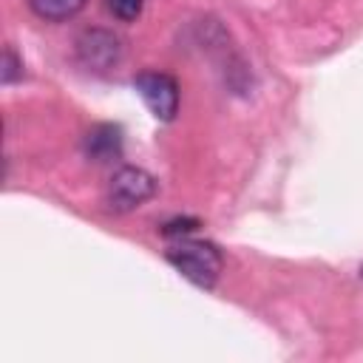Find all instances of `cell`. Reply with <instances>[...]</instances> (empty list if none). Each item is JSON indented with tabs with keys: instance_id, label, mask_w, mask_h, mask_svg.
Here are the masks:
<instances>
[{
	"instance_id": "3",
	"label": "cell",
	"mask_w": 363,
	"mask_h": 363,
	"mask_svg": "<svg viewBox=\"0 0 363 363\" xmlns=\"http://www.w3.org/2000/svg\"><path fill=\"white\" fill-rule=\"evenodd\" d=\"M133 88L162 122H170L179 111V82L164 71H142L133 77Z\"/></svg>"
},
{
	"instance_id": "9",
	"label": "cell",
	"mask_w": 363,
	"mask_h": 363,
	"mask_svg": "<svg viewBox=\"0 0 363 363\" xmlns=\"http://www.w3.org/2000/svg\"><path fill=\"white\" fill-rule=\"evenodd\" d=\"M196 230H199V221L196 218H173V221H167L162 227V235H167V238H184V235H190Z\"/></svg>"
},
{
	"instance_id": "10",
	"label": "cell",
	"mask_w": 363,
	"mask_h": 363,
	"mask_svg": "<svg viewBox=\"0 0 363 363\" xmlns=\"http://www.w3.org/2000/svg\"><path fill=\"white\" fill-rule=\"evenodd\" d=\"M360 275H363V267H360Z\"/></svg>"
},
{
	"instance_id": "6",
	"label": "cell",
	"mask_w": 363,
	"mask_h": 363,
	"mask_svg": "<svg viewBox=\"0 0 363 363\" xmlns=\"http://www.w3.org/2000/svg\"><path fill=\"white\" fill-rule=\"evenodd\" d=\"M26 3H28V9H31L37 17L54 20V23L79 14L82 6H85V0H26Z\"/></svg>"
},
{
	"instance_id": "2",
	"label": "cell",
	"mask_w": 363,
	"mask_h": 363,
	"mask_svg": "<svg viewBox=\"0 0 363 363\" xmlns=\"http://www.w3.org/2000/svg\"><path fill=\"white\" fill-rule=\"evenodd\" d=\"M153 193H156V179L150 173H145L142 167H119L108 182L105 201L113 213H128L145 204Z\"/></svg>"
},
{
	"instance_id": "4",
	"label": "cell",
	"mask_w": 363,
	"mask_h": 363,
	"mask_svg": "<svg viewBox=\"0 0 363 363\" xmlns=\"http://www.w3.org/2000/svg\"><path fill=\"white\" fill-rule=\"evenodd\" d=\"M82 150L91 162H113L122 156V128L119 125H111V122H102V125H94L85 139H82Z\"/></svg>"
},
{
	"instance_id": "7",
	"label": "cell",
	"mask_w": 363,
	"mask_h": 363,
	"mask_svg": "<svg viewBox=\"0 0 363 363\" xmlns=\"http://www.w3.org/2000/svg\"><path fill=\"white\" fill-rule=\"evenodd\" d=\"M20 77H23V60L14 54L11 45H6L3 48V71H0V79H3V85H11Z\"/></svg>"
},
{
	"instance_id": "5",
	"label": "cell",
	"mask_w": 363,
	"mask_h": 363,
	"mask_svg": "<svg viewBox=\"0 0 363 363\" xmlns=\"http://www.w3.org/2000/svg\"><path fill=\"white\" fill-rule=\"evenodd\" d=\"M79 57L91 68H111L119 60V40L108 31H85L77 43Z\"/></svg>"
},
{
	"instance_id": "8",
	"label": "cell",
	"mask_w": 363,
	"mask_h": 363,
	"mask_svg": "<svg viewBox=\"0 0 363 363\" xmlns=\"http://www.w3.org/2000/svg\"><path fill=\"white\" fill-rule=\"evenodd\" d=\"M105 3H108L111 14L125 20V23H130V20H136L142 14V0H105Z\"/></svg>"
},
{
	"instance_id": "1",
	"label": "cell",
	"mask_w": 363,
	"mask_h": 363,
	"mask_svg": "<svg viewBox=\"0 0 363 363\" xmlns=\"http://www.w3.org/2000/svg\"><path fill=\"white\" fill-rule=\"evenodd\" d=\"M164 258H167V264H173L176 272H182L187 281H193L201 289H213L221 275V267H224V258L216 244L187 238V235L176 238V244H170L164 250Z\"/></svg>"
}]
</instances>
